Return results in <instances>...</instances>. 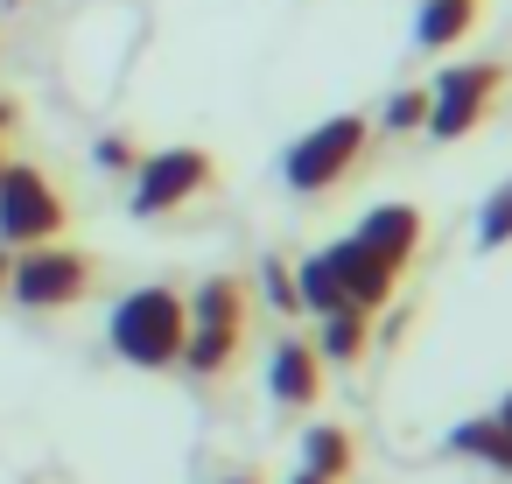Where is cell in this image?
<instances>
[{"label":"cell","mask_w":512,"mask_h":484,"mask_svg":"<svg viewBox=\"0 0 512 484\" xmlns=\"http://www.w3.org/2000/svg\"><path fill=\"white\" fill-rule=\"evenodd\" d=\"M211 190H218L211 148H155V155H141L127 204H134V218H176V211H190Z\"/></svg>","instance_id":"obj_7"},{"label":"cell","mask_w":512,"mask_h":484,"mask_svg":"<svg viewBox=\"0 0 512 484\" xmlns=\"http://www.w3.org/2000/svg\"><path fill=\"white\" fill-rule=\"evenodd\" d=\"M15 120H22V106H15V99H0V141L15 134Z\"/></svg>","instance_id":"obj_19"},{"label":"cell","mask_w":512,"mask_h":484,"mask_svg":"<svg viewBox=\"0 0 512 484\" xmlns=\"http://www.w3.org/2000/svg\"><path fill=\"white\" fill-rule=\"evenodd\" d=\"M64 225H71V204H64V190L36 162H8V169H0V246H8V253L50 246V239H64Z\"/></svg>","instance_id":"obj_5"},{"label":"cell","mask_w":512,"mask_h":484,"mask_svg":"<svg viewBox=\"0 0 512 484\" xmlns=\"http://www.w3.org/2000/svg\"><path fill=\"white\" fill-rule=\"evenodd\" d=\"M505 85H512V71L491 64V57H477V64H449V71L428 85V127H421V134H435V141H463V134H477V127L491 120V106H498Z\"/></svg>","instance_id":"obj_6"},{"label":"cell","mask_w":512,"mask_h":484,"mask_svg":"<svg viewBox=\"0 0 512 484\" xmlns=\"http://www.w3.org/2000/svg\"><path fill=\"white\" fill-rule=\"evenodd\" d=\"M484 22V0H421L414 8V43L421 50H456Z\"/></svg>","instance_id":"obj_11"},{"label":"cell","mask_w":512,"mask_h":484,"mask_svg":"<svg viewBox=\"0 0 512 484\" xmlns=\"http://www.w3.org/2000/svg\"><path fill=\"white\" fill-rule=\"evenodd\" d=\"M99 288V260L85 246H22L15 267H8V302L15 309H36V316H57V309H78L85 295Z\"/></svg>","instance_id":"obj_4"},{"label":"cell","mask_w":512,"mask_h":484,"mask_svg":"<svg viewBox=\"0 0 512 484\" xmlns=\"http://www.w3.org/2000/svg\"><path fill=\"white\" fill-rule=\"evenodd\" d=\"M316 323H323V337H316V358L323 365H358L372 351V309H330Z\"/></svg>","instance_id":"obj_12"},{"label":"cell","mask_w":512,"mask_h":484,"mask_svg":"<svg viewBox=\"0 0 512 484\" xmlns=\"http://www.w3.org/2000/svg\"><path fill=\"white\" fill-rule=\"evenodd\" d=\"M260 288H267L274 316H302V295H295V267H288L281 253H267V260H260Z\"/></svg>","instance_id":"obj_16"},{"label":"cell","mask_w":512,"mask_h":484,"mask_svg":"<svg viewBox=\"0 0 512 484\" xmlns=\"http://www.w3.org/2000/svg\"><path fill=\"white\" fill-rule=\"evenodd\" d=\"M295 484H330V477H316V470H295Z\"/></svg>","instance_id":"obj_23"},{"label":"cell","mask_w":512,"mask_h":484,"mask_svg":"<svg viewBox=\"0 0 512 484\" xmlns=\"http://www.w3.org/2000/svg\"><path fill=\"white\" fill-rule=\"evenodd\" d=\"M372 155V120L365 113H330L323 127H309L302 141H288L281 155V176L295 197H330L337 183H351Z\"/></svg>","instance_id":"obj_3"},{"label":"cell","mask_w":512,"mask_h":484,"mask_svg":"<svg viewBox=\"0 0 512 484\" xmlns=\"http://www.w3.org/2000/svg\"><path fill=\"white\" fill-rule=\"evenodd\" d=\"M372 260H386L393 274H407L414 267V253H421V239H428V218L414 211V204H379V211H365L358 218V232H351Z\"/></svg>","instance_id":"obj_8"},{"label":"cell","mask_w":512,"mask_h":484,"mask_svg":"<svg viewBox=\"0 0 512 484\" xmlns=\"http://www.w3.org/2000/svg\"><path fill=\"white\" fill-rule=\"evenodd\" d=\"M267 393H274V407H288V414H302V407L323 400V358H316L309 337H281V344H274V358H267Z\"/></svg>","instance_id":"obj_10"},{"label":"cell","mask_w":512,"mask_h":484,"mask_svg":"<svg viewBox=\"0 0 512 484\" xmlns=\"http://www.w3.org/2000/svg\"><path fill=\"white\" fill-rule=\"evenodd\" d=\"M498 428H505V435H512V393H505V407H498Z\"/></svg>","instance_id":"obj_22"},{"label":"cell","mask_w":512,"mask_h":484,"mask_svg":"<svg viewBox=\"0 0 512 484\" xmlns=\"http://www.w3.org/2000/svg\"><path fill=\"white\" fill-rule=\"evenodd\" d=\"M92 162H99L106 176H134V169H141V141H134V134H106V141L92 148Z\"/></svg>","instance_id":"obj_18"},{"label":"cell","mask_w":512,"mask_h":484,"mask_svg":"<svg viewBox=\"0 0 512 484\" xmlns=\"http://www.w3.org/2000/svg\"><path fill=\"white\" fill-rule=\"evenodd\" d=\"M449 449H456V456H477V463H491L498 477H512V435L498 428V414L456 421V428H449Z\"/></svg>","instance_id":"obj_14"},{"label":"cell","mask_w":512,"mask_h":484,"mask_svg":"<svg viewBox=\"0 0 512 484\" xmlns=\"http://www.w3.org/2000/svg\"><path fill=\"white\" fill-rule=\"evenodd\" d=\"M351 463H358V442H351L337 421H323V428H302V470H316V477L344 484V477H351Z\"/></svg>","instance_id":"obj_13"},{"label":"cell","mask_w":512,"mask_h":484,"mask_svg":"<svg viewBox=\"0 0 512 484\" xmlns=\"http://www.w3.org/2000/svg\"><path fill=\"white\" fill-rule=\"evenodd\" d=\"M183 337H190V295L169 288V281H148V288L120 295L113 316H106V344H113V358L141 365V372H169V365H183Z\"/></svg>","instance_id":"obj_1"},{"label":"cell","mask_w":512,"mask_h":484,"mask_svg":"<svg viewBox=\"0 0 512 484\" xmlns=\"http://www.w3.org/2000/svg\"><path fill=\"white\" fill-rule=\"evenodd\" d=\"M218 484H267L260 470H239V477H218Z\"/></svg>","instance_id":"obj_21"},{"label":"cell","mask_w":512,"mask_h":484,"mask_svg":"<svg viewBox=\"0 0 512 484\" xmlns=\"http://www.w3.org/2000/svg\"><path fill=\"white\" fill-rule=\"evenodd\" d=\"M316 260L330 267V281H337V295H344L351 309H386V302H393V281H400V274H393L386 260H372L358 239H337V246H323Z\"/></svg>","instance_id":"obj_9"},{"label":"cell","mask_w":512,"mask_h":484,"mask_svg":"<svg viewBox=\"0 0 512 484\" xmlns=\"http://www.w3.org/2000/svg\"><path fill=\"white\" fill-rule=\"evenodd\" d=\"M0 169H8V141H0Z\"/></svg>","instance_id":"obj_24"},{"label":"cell","mask_w":512,"mask_h":484,"mask_svg":"<svg viewBox=\"0 0 512 484\" xmlns=\"http://www.w3.org/2000/svg\"><path fill=\"white\" fill-rule=\"evenodd\" d=\"M477 246H484V253H491V246H512V183L491 190V204H484V218H477Z\"/></svg>","instance_id":"obj_17"},{"label":"cell","mask_w":512,"mask_h":484,"mask_svg":"<svg viewBox=\"0 0 512 484\" xmlns=\"http://www.w3.org/2000/svg\"><path fill=\"white\" fill-rule=\"evenodd\" d=\"M379 127H386V134H421V127H428V85L393 92V99H386V113H379Z\"/></svg>","instance_id":"obj_15"},{"label":"cell","mask_w":512,"mask_h":484,"mask_svg":"<svg viewBox=\"0 0 512 484\" xmlns=\"http://www.w3.org/2000/svg\"><path fill=\"white\" fill-rule=\"evenodd\" d=\"M8 267H15V253H8V246H0V295H8Z\"/></svg>","instance_id":"obj_20"},{"label":"cell","mask_w":512,"mask_h":484,"mask_svg":"<svg viewBox=\"0 0 512 484\" xmlns=\"http://www.w3.org/2000/svg\"><path fill=\"white\" fill-rule=\"evenodd\" d=\"M246 309H253V295H246L239 274L197 281V295H190V337H183V365L197 379H225L239 365V351H246Z\"/></svg>","instance_id":"obj_2"}]
</instances>
